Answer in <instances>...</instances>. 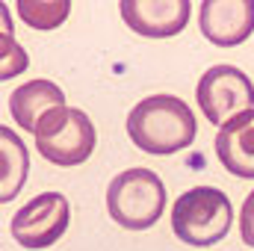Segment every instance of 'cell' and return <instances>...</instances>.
I'll return each mask as SVG.
<instances>
[{"label":"cell","mask_w":254,"mask_h":251,"mask_svg":"<svg viewBox=\"0 0 254 251\" xmlns=\"http://www.w3.org/2000/svg\"><path fill=\"white\" fill-rule=\"evenodd\" d=\"M127 136L139 151L169 157L195 142L198 122L178 95H148L127 113Z\"/></svg>","instance_id":"6da1fadb"},{"label":"cell","mask_w":254,"mask_h":251,"mask_svg":"<svg viewBox=\"0 0 254 251\" xmlns=\"http://www.w3.org/2000/svg\"><path fill=\"white\" fill-rule=\"evenodd\" d=\"M122 21L145 39H172L187 30L192 3L190 0H122Z\"/></svg>","instance_id":"52a82bcc"},{"label":"cell","mask_w":254,"mask_h":251,"mask_svg":"<svg viewBox=\"0 0 254 251\" xmlns=\"http://www.w3.org/2000/svg\"><path fill=\"white\" fill-rule=\"evenodd\" d=\"M240 237L249 249H254V189L246 195L243 210H240Z\"/></svg>","instance_id":"5bb4252c"},{"label":"cell","mask_w":254,"mask_h":251,"mask_svg":"<svg viewBox=\"0 0 254 251\" xmlns=\"http://www.w3.org/2000/svg\"><path fill=\"white\" fill-rule=\"evenodd\" d=\"M57 107H65V92L54 80H27L9 95V113L27 133H36L39 122Z\"/></svg>","instance_id":"30bf717a"},{"label":"cell","mask_w":254,"mask_h":251,"mask_svg":"<svg viewBox=\"0 0 254 251\" xmlns=\"http://www.w3.org/2000/svg\"><path fill=\"white\" fill-rule=\"evenodd\" d=\"M198 27L216 48H237L254 33V0H204L198 3Z\"/></svg>","instance_id":"ba28073f"},{"label":"cell","mask_w":254,"mask_h":251,"mask_svg":"<svg viewBox=\"0 0 254 251\" xmlns=\"http://www.w3.org/2000/svg\"><path fill=\"white\" fill-rule=\"evenodd\" d=\"M195 98L204 119L222 127L234 116L254 110V83L237 65H213L201 74Z\"/></svg>","instance_id":"5b68a950"},{"label":"cell","mask_w":254,"mask_h":251,"mask_svg":"<svg viewBox=\"0 0 254 251\" xmlns=\"http://www.w3.org/2000/svg\"><path fill=\"white\" fill-rule=\"evenodd\" d=\"M30 65L27 51L15 42L12 33H0V80H12L18 74H24Z\"/></svg>","instance_id":"4fadbf2b"},{"label":"cell","mask_w":254,"mask_h":251,"mask_svg":"<svg viewBox=\"0 0 254 251\" xmlns=\"http://www.w3.org/2000/svg\"><path fill=\"white\" fill-rule=\"evenodd\" d=\"M107 210L127 231H148L166 213V187L151 169H125L107 187Z\"/></svg>","instance_id":"3957f363"},{"label":"cell","mask_w":254,"mask_h":251,"mask_svg":"<svg viewBox=\"0 0 254 251\" xmlns=\"http://www.w3.org/2000/svg\"><path fill=\"white\" fill-rule=\"evenodd\" d=\"M15 6H18V18L27 27L42 30V33L57 30L71 12L68 0H18Z\"/></svg>","instance_id":"7c38bea8"},{"label":"cell","mask_w":254,"mask_h":251,"mask_svg":"<svg viewBox=\"0 0 254 251\" xmlns=\"http://www.w3.org/2000/svg\"><path fill=\"white\" fill-rule=\"evenodd\" d=\"M0 33H12V21H9V6L0 3Z\"/></svg>","instance_id":"9a60e30c"},{"label":"cell","mask_w":254,"mask_h":251,"mask_svg":"<svg viewBox=\"0 0 254 251\" xmlns=\"http://www.w3.org/2000/svg\"><path fill=\"white\" fill-rule=\"evenodd\" d=\"M71 222V204L63 192H42L30 198L15 216H12V237L24 249H51L63 240Z\"/></svg>","instance_id":"8992f818"},{"label":"cell","mask_w":254,"mask_h":251,"mask_svg":"<svg viewBox=\"0 0 254 251\" xmlns=\"http://www.w3.org/2000/svg\"><path fill=\"white\" fill-rule=\"evenodd\" d=\"M0 160H3V172H0V201L9 204L18 198V192L27 184L30 175V154L24 139L12 130V127H0Z\"/></svg>","instance_id":"8fae6325"},{"label":"cell","mask_w":254,"mask_h":251,"mask_svg":"<svg viewBox=\"0 0 254 251\" xmlns=\"http://www.w3.org/2000/svg\"><path fill=\"white\" fill-rule=\"evenodd\" d=\"M234 207L228 195L216 187H192L178 195L172 207V231L187 246H216L228 237Z\"/></svg>","instance_id":"7a4b0ae2"},{"label":"cell","mask_w":254,"mask_h":251,"mask_svg":"<svg viewBox=\"0 0 254 251\" xmlns=\"http://www.w3.org/2000/svg\"><path fill=\"white\" fill-rule=\"evenodd\" d=\"M36 151L54 163V166H80L92 157L95 145H98V133L92 119L77 110V107H57L51 110L39 127H36Z\"/></svg>","instance_id":"277c9868"},{"label":"cell","mask_w":254,"mask_h":251,"mask_svg":"<svg viewBox=\"0 0 254 251\" xmlns=\"http://www.w3.org/2000/svg\"><path fill=\"white\" fill-rule=\"evenodd\" d=\"M213 148L225 172L254 181V110H246L219 127Z\"/></svg>","instance_id":"9c48e42d"}]
</instances>
